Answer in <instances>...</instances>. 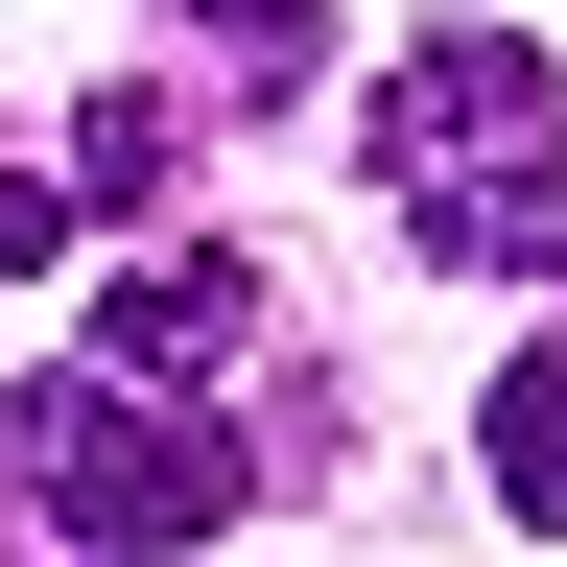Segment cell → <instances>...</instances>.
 Wrapping results in <instances>:
<instances>
[{"label": "cell", "instance_id": "obj_1", "mask_svg": "<svg viewBox=\"0 0 567 567\" xmlns=\"http://www.w3.org/2000/svg\"><path fill=\"white\" fill-rule=\"evenodd\" d=\"M354 166L402 189V237L450 284H567V71L520 24H425L354 118Z\"/></svg>", "mask_w": 567, "mask_h": 567}, {"label": "cell", "instance_id": "obj_2", "mask_svg": "<svg viewBox=\"0 0 567 567\" xmlns=\"http://www.w3.org/2000/svg\"><path fill=\"white\" fill-rule=\"evenodd\" d=\"M24 520H71V544H213V520H237L213 379H142V354L24 379Z\"/></svg>", "mask_w": 567, "mask_h": 567}, {"label": "cell", "instance_id": "obj_3", "mask_svg": "<svg viewBox=\"0 0 567 567\" xmlns=\"http://www.w3.org/2000/svg\"><path fill=\"white\" fill-rule=\"evenodd\" d=\"M95 354H142V379H213V354H260V284L237 260H118V308H95Z\"/></svg>", "mask_w": 567, "mask_h": 567}, {"label": "cell", "instance_id": "obj_4", "mask_svg": "<svg viewBox=\"0 0 567 567\" xmlns=\"http://www.w3.org/2000/svg\"><path fill=\"white\" fill-rule=\"evenodd\" d=\"M166 24L213 48V95H308L331 71V0H166Z\"/></svg>", "mask_w": 567, "mask_h": 567}, {"label": "cell", "instance_id": "obj_5", "mask_svg": "<svg viewBox=\"0 0 567 567\" xmlns=\"http://www.w3.org/2000/svg\"><path fill=\"white\" fill-rule=\"evenodd\" d=\"M473 450H496V496H520V520H567V331L496 354V425H473Z\"/></svg>", "mask_w": 567, "mask_h": 567}, {"label": "cell", "instance_id": "obj_6", "mask_svg": "<svg viewBox=\"0 0 567 567\" xmlns=\"http://www.w3.org/2000/svg\"><path fill=\"white\" fill-rule=\"evenodd\" d=\"M166 142H189V118L142 95V71H118V95L71 118V189H95V213H166Z\"/></svg>", "mask_w": 567, "mask_h": 567}, {"label": "cell", "instance_id": "obj_7", "mask_svg": "<svg viewBox=\"0 0 567 567\" xmlns=\"http://www.w3.org/2000/svg\"><path fill=\"white\" fill-rule=\"evenodd\" d=\"M71 237H95V189H71L48 142H0V284H24V260H71Z\"/></svg>", "mask_w": 567, "mask_h": 567}]
</instances>
